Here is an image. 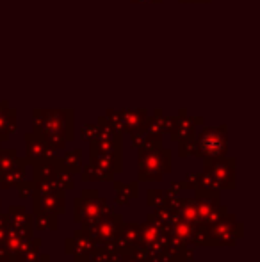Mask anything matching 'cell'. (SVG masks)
<instances>
[{
    "label": "cell",
    "mask_w": 260,
    "mask_h": 262,
    "mask_svg": "<svg viewBox=\"0 0 260 262\" xmlns=\"http://www.w3.org/2000/svg\"><path fill=\"white\" fill-rule=\"evenodd\" d=\"M16 189H18V194H20L21 198H27L32 194V182H25V180H21L20 184H16Z\"/></svg>",
    "instance_id": "obj_16"
},
{
    "label": "cell",
    "mask_w": 260,
    "mask_h": 262,
    "mask_svg": "<svg viewBox=\"0 0 260 262\" xmlns=\"http://www.w3.org/2000/svg\"><path fill=\"white\" fill-rule=\"evenodd\" d=\"M64 250L68 255L75 257V262H89L91 255L97 250V243L93 241L87 228H80V230H75L73 237L66 239Z\"/></svg>",
    "instance_id": "obj_6"
},
{
    "label": "cell",
    "mask_w": 260,
    "mask_h": 262,
    "mask_svg": "<svg viewBox=\"0 0 260 262\" xmlns=\"http://www.w3.org/2000/svg\"><path fill=\"white\" fill-rule=\"evenodd\" d=\"M111 210L105 196H100L97 189H84L73 200V220L82 225V228L94 227Z\"/></svg>",
    "instance_id": "obj_1"
},
{
    "label": "cell",
    "mask_w": 260,
    "mask_h": 262,
    "mask_svg": "<svg viewBox=\"0 0 260 262\" xmlns=\"http://www.w3.org/2000/svg\"><path fill=\"white\" fill-rule=\"evenodd\" d=\"M16 161H18V159L13 154V150H7V154L0 156V175H2V173H6V171H9V169L16 164Z\"/></svg>",
    "instance_id": "obj_14"
},
{
    "label": "cell",
    "mask_w": 260,
    "mask_h": 262,
    "mask_svg": "<svg viewBox=\"0 0 260 262\" xmlns=\"http://www.w3.org/2000/svg\"><path fill=\"white\" fill-rule=\"evenodd\" d=\"M191 262H193V260H191Z\"/></svg>",
    "instance_id": "obj_19"
},
{
    "label": "cell",
    "mask_w": 260,
    "mask_h": 262,
    "mask_svg": "<svg viewBox=\"0 0 260 262\" xmlns=\"http://www.w3.org/2000/svg\"><path fill=\"white\" fill-rule=\"evenodd\" d=\"M235 161L233 159H226V161H221V159L214 157L207 159V168L205 171L214 179L216 186L219 189H235Z\"/></svg>",
    "instance_id": "obj_5"
},
{
    "label": "cell",
    "mask_w": 260,
    "mask_h": 262,
    "mask_svg": "<svg viewBox=\"0 0 260 262\" xmlns=\"http://www.w3.org/2000/svg\"><path fill=\"white\" fill-rule=\"evenodd\" d=\"M11 225H9V217H7V212L2 214L0 212V243L6 239V235L9 234Z\"/></svg>",
    "instance_id": "obj_15"
},
{
    "label": "cell",
    "mask_w": 260,
    "mask_h": 262,
    "mask_svg": "<svg viewBox=\"0 0 260 262\" xmlns=\"http://www.w3.org/2000/svg\"><path fill=\"white\" fill-rule=\"evenodd\" d=\"M7 217H9V225L13 230L18 232H34V220L32 214H29L25 207L21 205H11L7 210Z\"/></svg>",
    "instance_id": "obj_8"
},
{
    "label": "cell",
    "mask_w": 260,
    "mask_h": 262,
    "mask_svg": "<svg viewBox=\"0 0 260 262\" xmlns=\"http://www.w3.org/2000/svg\"><path fill=\"white\" fill-rule=\"evenodd\" d=\"M23 177H25V161L18 159L16 164H14L9 171L0 175V186H2V189H11L13 186L20 184L21 180H23Z\"/></svg>",
    "instance_id": "obj_9"
},
{
    "label": "cell",
    "mask_w": 260,
    "mask_h": 262,
    "mask_svg": "<svg viewBox=\"0 0 260 262\" xmlns=\"http://www.w3.org/2000/svg\"><path fill=\"white\" fill-rule=\"evenodd\" d=\"M0 262H2V260H0Z\"/></svg>",
    "instance_id": "obj_18"
},
{
    "label": "cell",
    "mask_w": 260,
    "mask_h": 262,
    "mask_svg": "<svg viewBox=\"0 0 260 262\" xmlns=\"http://www.w3.org/2000/svg\"><path fill=\"white\" fill-rule=\"evenodd\" d=\"M212 246H233L244 234V225L235 220V216L225 212L218 221L207 227Z\"/></svg>",
    "instance_id": "obj_2"
},
{
    "label": "cell",
    "mask_w": 260,
    "mask_h": 262,
    "mask_svg": "<svg viewBox=\"0 0 260 262\" xmlns=\"http://www.w3.org/2000/svg\"><path fill=\"white\" fill-rule=\"evenodd\" d=\"M123 227V216L114 210H111L109 214H105L94 227L87 228L93 237V241L97 243V248L104 250H112L118 241L120 230Z\"/></svg>",
    "instance_id": "obj_3"
},
{
    "label": "cell",
    "mask_w": 260,
    "mask_h": 262,
    "mask_svg": "<svg viewBox=\"0 0 260 262\" xmlns=\"http://www.w3.org/2000/svg\"><path fill=\"white\" fill-rule=\"evenodd\" d=\"M114 189H116V204L118 205H127L132 198L139 196V184L137 182H132V184L116 182Z\"/></svg>",
    "instance_id": "obj_10"
},
{
    "label": "cell",
    "mask_w": 260,
    "mask_h": 262,
    "mask_svg": "<svg viewBox=\"0 0 260 262\" xmlns=\"http://www.w3.org/2000/svg\"><path fill=\"white\" fill-rule=\"evenodd\" d=\"M32 220H34V230H46V228L57 230V214L34 210L32 212Z\"/></svg>",
    "instance_id": "obj_11"
},
{
    "label": "cell",
    "mask_w": 260,
    "mask_h": 262,
    "mask_svg": "<svg viewBox=\"0 0 260 262\" xmlns=\"http://www.w3.org/2000/svg\"><path fill=\"white\" fill-rule=\"evenodd\" d=\"M160 262H177V260H173V259H160Z\"/></svg>",
    "instance_id": "obj_17"
},
{
    "label": "cell",
    "mask_w": 260,
    "mask_h": 262,
    "mask_svg": "<svg viewBox=\"0 0 260 262\" xmlns=\"http://www.w3.org/2000/svg\"><path fill=\"white\" fill-rule=\"evenodd\" d=\"M164 196H166L164 189H148V193H146V205L152 209L157 207V205H160L164 202Z\"/></svg>",
    "instance_id": "obj_12"
},
{
    "label": "cell",
    "mask_w": 260,
    "mask_h": 262,
    "mask_svg": "<svg viewBox=\"0 0 260 262\" xmlns=\"http://www.w3.org/2000/svg\"><path fill=\"white\" fill-rule=\"evenodd\" d=\"M64 166L72 175L80 171V152L79 150H75V154H68V156L64 157Z\"/></svg>",
    "instance_id": "obj_13"
},
{
    "label": "cell",
    "mask_w": 260,
    "mask_h": 262,
    "mask_svg": "<svg viewBox=\"0 0 260 262\" xmlns=\"http://www.w3.org/2000/svg\"><path fill=\"white\" fill-rule=\"evenodd\" d=\"M170 152H150L139 157V180L143 182H160L170 173Z\"/></svg>",
    "instance_id": "obj_4"
},
{
    "label": "cell",
    "mask_w": 260,
    "mask_h": 262,
    "mask_svg": "<svg viewBox=\"0 0 260 262\" xmlns=\"http://www.w3.org/2000/svg\"><path fill=\"white\" fill-rule=\"evenodd\" d=\"M66 191L56 189L50 193H32V204L34 210H43V212H52V214H64L66 212Z\"/></svg>",
    "instance_id": "obj_7"
}]
</instances>
